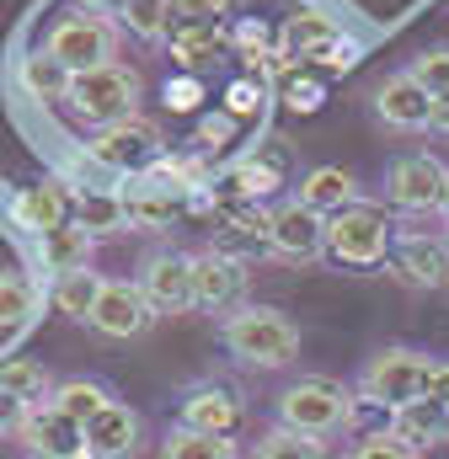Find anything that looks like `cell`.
Here are the masks:
<instances>
[{
    "label": "cell",
    "mask_w": 449,
    "mask_h": 459,
    "mask_svg": "<svg viewBox=\"0 0 449 459\" xmlns=\"http://www.w3.org/2000/svg\"><path fill=\"white\" fill-rule=\"evenodd\" d=\"M11 438H16L32 459H59V455H81V449H86L81 422H70L54 401H32V406H22V422H16Z\"/></svg>",
    "instance_id": "9a60e30c"
},
{
    "label": "cell",
    "mask_w": 449,
    "mask_h": 459,
    "mask_svg": "<svg viewBox=\"0 0 449 459\" xmlns=\"http://www.w3.org/2000/svg\"><path fill=\"white\" fill-rule=\"evenodd\" d=\"M0 390H5L11 401L32 406V401H48L54 374H48L38 358H27V352H5V358H0Z\"/></svg>",
    "instance_id": "484cf974"
},
{
    "label": "cell",
    "mask_w": 449,
    "mask_h": 459,
    "mask_svg": "<svg viewBox=\"0 0 449 459\" xmlns=\"http://www.w3.org/2000/svg\"><path fill=\"white\" fill-rule=\"evenodd\" d=\"M81 438H86V455L92 459H134L139 438H145V417H139L128 401L112 395L97 417H86Z\"/></svg>",
    "instance_id": "e0dca14e"
},
{
    "label": "cell",
    "mask_w": 449,
    "mask_h": 459,
    "mask_svg": "<svg viewBox=\"0 0 449 459\" xmlns=\"http://www.w3.org/2000/svg\"><path fill=\"white\" fill-rule=\"evenodd\" d=\"M257 102H262V97H257V86H251V81H235V86H230V117H246Z\"/></svg>",
    "instance_id": "ab89813d"
},
{
    "label": "cell",
    "mask_w": 449,
    "mask_h": 459,
    "mask_svg": "<svg viewBox=\"0 0 449 459\" xmlns=\"http://www.w3.org/2000/svg\"><path fill=\"white\" fill-rule=\"evenodd\" d=\"M161 155H166V134H161L155 117H145V113L97 128L92 144H86V160L102 166V171H112V177H139V171H150Z\"/></svg>",
    "instance_id": "8992f818"
},
{
    "label": "cell",
    "mask_w": 449,
    "mask_h": 459,
    "mask_svg": "<svg viewBox=\"0 0 449 459\" xmlns=\"http://www.w3.org/2000/svg\"><path fill=\"white\" fill-rule=\"evenodd\" d=\"M246 262L230 256L220 246L209 251H193V310H209V316H230L235 305H246Z\"/></svg>",
    "instance_id": "4fadbf2b"
},
{
    "label": "cell",
    "mask_w": 449,
    "mask_h": 459,
    "mask_svg": "<svg viewBox=\"0 0 449 459\" xmlns=\"http://www.w3.org/2000/svg\"><path fill=\"white\" fill-rule=\"evenodd\" d=\"M445 182H449V166L434 155V150L396 155V160L385 166V209H396V214H407V220L439 214Z\"/></svg>",
    "instance_id": "52a82bcc"
},
{
    "label": "cell",
    "mask_w": 449,
    "mask_h": 459,
    "mask_svg": "<svg viewBox=\"0 0 449 459\" xmlns=\"http://www.w3.org/2000/svg\"><path fill=\"white\" fill-rule=\"evenodd\" d=\"M11 225L27 230V235H43V230L65 225L70 220V187L65 182H38V187H16L11 204H5Z\"/></svg>",
    "instance_id": "d6986e66"
},
{
    "label": "cell",
    "mask_w": 449,
    "mask_h": 459,
    "mask_svg": "<svg viewBox=\"0 0 449 459\" xmlns=\"http://www.w3.org/2000/svg\"><path fill=\"white\" fill-rule=\"evenodd\" d=\"M353 54H358V43H353V38L342 32L337 43H327V48H316V54H311V65H327V70H342V65H353Z\"/></svg>",
    "instance_id": "74e56055"
},
{
    "label": "cell",
    "mask_w": 449,
    "mask_h": 459,
    "mask_svg": "<svg viewBox=\"0 0 449 459\" xmlns=\"http://www.w3.org/2000/svg\"><path fill=\"white\" fill-rule=\"evenodd\" d=\"M166 43H172V59L193 70V65H204L220 48V22H172Z\"/></svg>",
    "instance_id": "1f68e13d"
},
{
    "label": "cell",
    "mask_w": 449,
    "mask_h": 459,
    "mask_svg": "<svg viewBox=\"0 0 449 459\" xmlns=\"http://www.w3.org/2000/svg\"><path fill=\"white\" fill-rule=\"evenodd\" d=\"M38 305H43V289L16 273V267H0V332H22L38 321Z\"/></svg>",
    "instance_id": "d4e9b609"
},
{
    "label": "cell",
    "mask_w": 449,
    "mask_h": 459,
    "mask_svg": "<svg viewBox=\"0 0 449 459\" xmlns=\"http://www.w3.org/2000/svg\"><path fill=\"white\" fill-rule=\"evenodd\" d=\"M251 459H327V444L321 438H305L284 422H273L257 444H251Z\"/></svg>",
    "instance_id": "836d02e7"
},
{
    "label": "cell",
    "mask_w": 449,
    "mask_h": 459,
    "mask_svg": "<svg viewBox=\"0 0 449 459\" xmlns=\"http://www.w3.org/2000/svg\"><path fill=\"white\" fill-rule=\"evenodd\" d=\"M230 182H235L241 198H268V193L284 182V155H278V150H257V155H246V160L230 171Z\"/></svg>",
    "instance_id": "d6a6232c"
},
{
    "label": "cell",
    "mask_w": 449,
    "mask_h": 459,
    "mask_svg": "<svg viewBox=\"0 0 449 459\" xmlns=\"http://www.w3.org/2000/svg\"><path fill=\"white\" fill-rule=\"evenodd\" d=\"M118 38H123V27H118V22H108V16L65 11V16H54V22H48L43 48H48L59 65H70V70H92V65H108V59H118Z\"/></svg>",
    "instance_id": "ba28073f"
},
{
    "label": "cell",
    "mask_w": 449,
    "mask_h": 459,
    "mask_svg": "<svg viewBox=\"0 0 449 459\" xmlns=\"http://www.w3.org/2000/svg\"><path fill=\"white\" fill-rule=\"evenodd\" d=\"M161 459H241V444L220 438V433H193V428L172 422L161 433Z\"/></svg>",
    "instance_id": "f1b7e54d"
},
{
    "label": "cell",
    "mask_w": 449,
    "mask_h": 459,
    "mask_svg": "<svg viewBox=\"0 0 449 459\" xmlns=\"http://www.w3.org/2000/svg\"><path fill=\"white\" fill-rule=\"evenodd\" d=\"M32 251H38V267L59 278V273L92 267V256H97V235H92L86 225H75V220H65V225L32 235Z\"/></svg>",
    "instance_id": "ffe728a7"
},
{
    "label": "cell",
    "mask_w": 449,
    "mask_h": 459,
    "mask_svg": "<svg viewBox=\"0 0 449 459\" xmlns=\"http://www.w3.org/2000/svg\"><path fill=\"white\" fill-rule=\"evenodd\" d=\"M75 11H86V16H108V22H118L123 0H75Z\"/></svg>",
    "instance_id": "b9f144b4"
},
{
    "label": "cell",
    "mask_w": 449,
    "mask_h": 459,
    "mask_svg": "<svg viewBox=\"0 0 449 459\" xmlns=\"http://www.w3.org/2000/svg\"><path fill=\"white\" fill-rule=\"evenodd\" d=\"M439 220L449 225V182H445V204H439Z\"/></svg>",
    "instance_id": "7dc6e473"
},
{
    "label": "cell",
    "mask_w": 449,
    "mask_h": 459,
    "mask_svg": "<svg viewBox=\"0 0 449 459\" xmlns=\"http://www.w3.org/2000/svg\"><path fill=\"white\" fill-rule=\"evenodd\" d=\"M385 433L396 444H407L412 455H428V449L449 444V406H439V401H407V406L385 411Z\"/></svg>",
    "instance_id": "ac0fdd59"
},
{
    "label": "cell",
    "mask_w": 449,
    "mask_h": 459,
    "mask_svg": "<svg viewBox=\"0 0 449 459\" xmlns=\"http://www.w3.org/2000/svg\"><path fill=\"white\" fill-rule=\"evenodd\" d=\"M246 422V401L220 385V379H198L177 395V428H193V433H220L235 438V428Z\"/></svg>",
    "instance_id": "5bb4252c"
},
{
    "label": "cell",
    "mask_w": 449,
    "mask_h": 459,
    "mask_svg": "<svg viewBox=\"0 0 449 459\" xmlns=\"http://www.w3.org/2000/svg\"><path fill=\"white\" fill-rule=\"evenodd\" d=\"M70 220L86 225L92 235H118V230H128L123 193H70Z\"/></svg>",
    "instance_id": "f546056e"
},
{
    "label": "cell",
    "mask_w": 449,
    "mask_h": 459,
    "mask_svg": "<svg viewBox=\"0 0 449 459\" xmlns=\"http://www.w3.org/2000/svg\"><path fill=\"white\" fill-rule=\"evenodd\" d=\"M155 321H161V316L150 310V299H145V289H139L134 278H102V294H97V305H92V316H86V326H92L97 337H112V342L145 337Z\"/></svg>",
    "instance_id": "7c38bea8"
},
{
    "label": "cell",
    "mask_w": 449,
    "mask_h": 459,
    "mask_svg": "<svg viewBox=\"0 0 449 459\" xmlns=\"http://www.w3.org/2000/svg\"><path fill=\"white\" fill-rule=\"evenodd\" d=\"M134 187L123 193V214H128V230H166L177 214H182V198L155 187L150 177H128Z\"/></svg>",
    "instance_id": "603a6c76"
},
{
    "label": "cell",
    "mask_w": 449,
    "mask_h": 459,
    "mask_svg": "<svg viewBox=\"0 0 449 459\" xmlns=\"http://www.w3.org/2000/svg\"><path fill=\"white\" fill-rule=\"evenodd\" d=\"M97 294H102V273H97V267H75V273H59V278L48 283L54 310L70 316V321H86L92 305H97Z\"/></svg>",
    "instance_id": "83f0119b"
},
{
    "label": "cell",
    "mask_w": 449,
    "mask_h": 459,
    "mask_svg": "<svg viewBox=\"0 0 449 459\" xmlns=\"http://www.w3.org/2000/svg\"><path fill=\"white\" fill-rule=\"evenodd\" d=\"M48 401H54L70 422H81V428H86V417H97V411L108 406L112 390L102 385V379H92V374H70V379H54Z\"/></svg>",
    "instance_id": "4316f807"
},
{
    "label": "cell",
    "mask_w": 449,
    "mask_h": 459,
    "mask_svg": "<svg viewBox=\"0 0 449 459\" xmlns=\"http://www.w3.org/2000/svg\"><path fill=\"white\" fill-rule=\"evenodd\" d=\"M220 342L235 363L246 368H289L300 358V326L278 310V305H235L230 316H220Z\"/></svg>",
    "instance_id": "6da1fadb"
},
{
    "label": "cell",
    "mask_w": 449,
    "mask_h": 459,
    "mask_svg": "<svg viewBox=\"0 0 449 459\" xmlns=\"http://www.w3.org/2000/svg\"><path fill=\"white\" fill-rule=\"evenodd\" d=\"M428 401L449 406V358H439V374H434V390H428Z\"/></svg>",
    "instance_id": "f6af8a7d"
},
{
    "label": "cell",
    "mask_w": 449,
    "mask_h": 459,
    "mask_svg": "<svg viewBox=\"0 0 449 459\" xmlns=\"http://www.w3.org/2000/svg\"><path fill=\"white\" fill-rule=\"evenodd\" d=\"M295 198L311 204L316 214H337V209L358 204L364 187H358V177H353L348 166H311V171L300 177V193H295Z\"/></svg>",
    "instance_id": "7402d4cb"
},
{
    "label": "cell",
    "mask_w": 449,
    "mask_h": 459,
    "mask_svg": "<svg viewBox=\"0 0 449 459\" xmlns=\"http://www.w3.org/2000/svg\"><path fill=\"white\" fill-rule=\"evenodd\" d=\"M278 422L284 428H295V433H305V438H337V433H348L353 428V411H358V395H353V385H342V379H327V374H305V379H295V385H284L278 390Z\"/></svg>",
    "instance_id": "3957f363"
},
{
    "label": "cell",
    "mask_w": 449,
    "mask_h": 459,
    "mask_svg": "<svg viewBox=\"0 0 449 459\" xmlns=\"http://www.w3.org/2000/svg\"><path fill=\"white\" fill-rule=\"evenodd\" d=\"M348 459H423V455H412L407 444H396L385 428L380 433H369V438H358L353 449H348Z\"/></svg>",
    "instance_id": "d590c367"
},
{
    "label": "cell",
    "mask_w": 449,
    "mask_h": 459,
    "mask_svg": "<svg viewBox=\"0 0 449 459\" xmlns=\"http://www.w3.org/2000/svg\"><path fill=\"white\" fill-rule=\"evenodd\" d=\"M434 374H439V358L423 352V347H380L358 379H353V395L380 406V411H396L407 401H428L434 390Z\"/></svg>",
    "instance_id": "277c9868"
},
{
    "label": "cell",
    "mask_w": 449,
    "mask_h": 459,
    "mask_svg": "<svg viewBox=\"0 0 449 459\" xmlns=\"http://www.w3.org/2000/svg\"><path fill=\"white\" fill-rule=\"evenodd\" d=\"M407 70H412V81H418L428 97H445V91H449V43H439V48H423Z\"/></svg>",
    "instance_id": "e575fe53"
},
{
    "label": "cell",
    "mask_w": 449,
    "mask_h": 459,
    "mask_svg": "<svg viewBox=\"0 0 449 459\" xmlns=\"http://www.w3.org/2000/svg\"><path fill=\"white\" fill-rule=\"evenodd\" d=\"M241 48H257V54H262V48H268V27H262V22H246V27H241Z\"/></svg>",
    "instance_id": "ee69618b"
},
{
    "label": "cell",
    "mask_w": 449,
    "mask_h": 459,
    "mask_svg": "<svg viewBox=\"0 0 449 459\" xmlns=\"http://www.w3.org/2000/svg\"><path fill=\"white\" fill-rule=\"evenodd\" d=\"M59 459H92V455H86V449H81V455H59Z\"/></svg>",
    "instance_id": "c3c4849f"
},
{
    "label": "cell",
    "mask_w": 449,
    "mask_h": 459,
    "mask_svg": "<svg viewBox=\"0 0 449 459\" xmlns=\"http://www.w3.org/2000/svg\"><path fill=\"white\" fill-rule=\"evenodd\" d=\"M145 102V75L128 65V59H108V65H92V70H75L70 81V97H65V113L75 117L81 128H108L123 117L139 113Z\"/></svg>",
    "instance_id": "7a4b0ae2"
},
{
    "label": "cell",
    "mask_w": 449,
    "mask_h": 459,
    "mask_svg": "<svg viewBox=\"0 0 449 459\" xmlns=\"http://www.w3.org/2000/svg\"><path fill=\"white\" fill-rule=\"evenodd\" d=\"M16 422H22V401H11L0 390V433H16Z\"/></svg>",
    "instance_id": "7bdbcfd3"
},
{
    "label": "cell",
    "mask_w": 449,
    "mask_h": 459,
    "mask_svg": "<svg viewBox=\"0 0 449 459\" xmlns=\"http://www.w3.org/2000/svg\"><path fill=\"white\" fill-rule=\"evenodd\" d=\"M230 128H235V117L230 113L204 117V123H198V144H220V139H230Z\"/></svg>",
    "instance_id": "60d3db41"
},
{
    "label": "cell",
    "mask_w": 449,
    "mask_h": 459,
    "mask_svg": "<svg viewBox=\"0 0 449 459\" xmlns=\"http://www.w3.org/2000/svg\"><path fill=\"white\" fill-rule=\"evenodd\" d=\"M391 235H396V220L358 198L348 209L327 214V256L337 267H353V273H369V267H385V251H391Z\"/></svg>",
    "instance_id": "5b68a950"
},
{
    "label": "cell",
    "mask_w": 449,
    "mask_h": 459,
    "mask_svg": "<svg viewBox=\"0 0 449 459\" xmlns=\"http://www.w3.org/2000/svg\"><path fill=\"white\" fill-rule=\"evenodd\" d=\"M134 283L145 289V299H150L155 316H188V310H193V251L155 246V251L139 262Z\"/></svg>",
    "instance_id": "30bf717a"
},
{
    "label": "cell",
    "mask_w": 449,
    "mask_h": 459,
    "mask_svg": "<svg viewBox=\"0 0 449 459\" xmlns=\"http://www.w3.org/2000/svg\"><path fill=\"white\" fill-rule=\"evenodd\" d=\"M428 134H449V91L434 97V117H428Z\"/></svg>",
    "instance_id": "bcb514c9"
},
{
    "label": "cell",
    "mask_w": 449,
    "mask_h": 459,
    "mask_svg": "<svg viewBox=\"0 0 449 459\" xmlns=\"http://www.w3.org/2000/svg\"><path fill=\"white\" fill-rule=\"evenodd\" d=\"M268 256L278 262H321L327 256V214H316L300 198H284L278 209H268Z\"/></svg>",
    "instance_id": "9c48e42d"
},
{
    "label": "cell",
    "mask_w": 449,
    "mask_h": 459,
    "mask_svg": "<svg viewBox=\"0 0 449 459\" xmlns=\"http://www.w3.org/2000/svg\"><path fill=\"white\" fill-rule=\"evenodd\" d=\"M230 16V0H172V22H220Z\"/></svg>",
    "instance_id": "8d00e7d4"
},
{
    "label": "cell",
    "mask_w": 449,
    "mask_h": 459,
    "mask_svg": "<svg viewBox=\"0 0 449 459\" xmlns=\"http://www.w3.org/2000/svg\"><path fill=\"white\" fill-rule=\"evenodd\" d=\"M70 81H75V70L59 65L48 48H32L27 59H16V86H22V97L38 102V108H65Z\"/></svg>",
    "instance_id": "44dd1931"
},
{
    "label": "cell",
    "mask_w": 449,
    "mask_h": 459,
    "mask_svg": "<svg viewBox=\"0 0 449 459\" xmlns=\"http://www.w3.org/2000/svg\"><path fill=\"white\" fill-rule=\"evenodd\" d=\"M445 246H449V230H445Z\"/></svg>",
    "instance_id": "681fc988"
},
{
    "label": "cell",
    "mask_w": 449,
    "mask_h": 459,
    "mask_svg": "<svg viewBox=\"0 0 449 459\" xmlns=\"http://www.w3.org/2000/svg\"><path fill=\"white\" fill-rule=\"evenodd\" d=\"M385 267H391V278L407 283V289H449V246H445V235L396 225L391 251H385Z\"/></svg>",
    "instance_id": "8fae6325"
},
{
    "label": "cell",
    "mask_w": 449,
    "mask_h": 459,
    "mask_svg": "<svg viewBox=\"0 0 449 459\" xmlns=\"http://www.w3.org/2000/svg\"><path fill=\"white\" fill-rule=\"evenodd\" d=\"M374 117L396 134H428V117H434V97L412 81V70H391L380 86H374Z\"/></svg>",
    "instance_id": "2e32d148"
},
{
    "label": "cell",
    "mask_w": 449,
    "mask_h": 459,
    "mask_svg": "<svg viewBox=\"0 0 449 459\" xmlns=\"http://www.w3.org/2000/svg\"><path fill=\"white\" fill-rule=\"evenodd\" d=\"M118 27L128 38H139V43H166V32H172V0H123Z\"/></svg>",
    "instance_id": "4dcf8cb0"
},
{
    "label": "cell",
    "mask_w": 449,
    "mask_h": 459,
    "mask_svg": "<svg viewBox=\"0 0 449 459\" xmlns=\"http://www.w3.org/2000/svg\"><path fill=\"white\" fill-rule=\"evenodd\" d=\"M198 97H204V86H198V81H166V102H172L177 113H193V108H198Z\"/></svg>",
    "instance_id": "f35d334b"
},
{
    "label": "cell",
    "mask_w": 449,
    "mask_h": 459,
    "mask_svg": "<svg viewBox=\"0 0 449 459\" xmlns=\"http://www.w3.org/2000/svg\"><path fill=\"white\" fill-rule=\"evenodd\" d=\"M337 38H342V22L316 11V5H305V11H295L284 22V59H311L316 48H327Z\"/></svg>",
    "instance_id": "cb8c5ba5"
}]
</instances>
